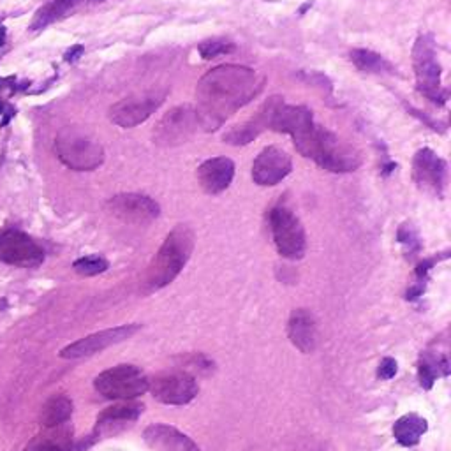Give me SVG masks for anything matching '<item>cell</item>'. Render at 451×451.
<instances>
[{
  "label": "cell",
  "instance_id": "484cf974",
  "mask_svg": "<svg viewBox=\"0 0 451 451\" xmlns=\"http://www.w3.org/2000/svg\"><path fill=\"white\" fill-rule=\"evenodd\" d=\"M73 268L76 274L83 275V277H94V275L104 274V271L110 268V263H108V259L103 258V256L90 254L74 261Z\"/></svg>",
  "mask_w": 451,
  "mask_h": 451
},
{
  "label": "cell",
  "instance_id": "8992f818",
  "mask_svg": "<svg viewBox=\"0 0 451 451\" xmlns=\"http://www.w3.org/2000/svg\"><path fill=\"white\" fill-rule=\"evenodd\" d=\"M270 231L275 249L286 259H301L307 251V234L300 219L288 207H275L270 212Z\"/></svg>",
  "mask_w": 451,
  "mask_h": 451
},
{
  "label": "cell",
  "instance_id": "2e32d148",
  "mask_svg": "<svg viewBox=\"0 0 451 451\" xmlns=\"http://www.w3.org/2000/svg\"><path fill=\"white\" fill-rule=\"evenodd\" d=\"M234 162L229 157H212L197 167V182L210 196L224 192L234 178Z\"/></svg>",
  "mask_w": 451,
  "mask_h": 451
},
{
  "label": "cell",
  "instance_id": "e0dca14e",
  "mask_svg": "<svg viewBox=\"0 0 451 451\" xmlns=\"http://www.w3.org/2000/svg\"><path fill=\"white\" fill-rule=\"evenodd\" d=\"M143 437L154 451H201L191 437L175 427L162 423H154L145 428Z\"/></svg>",
  "mask_w": 451,
  "mask_h": 451
},
{
  "label": "cell",
  "instance_id": "603a6c76",
  "mask_svg": "<svg viewBox=\"0 0 451 451\" xmlns=\"http://www.w3.org/2000/svg\"><path fill=\"white\" fill-rule=\"evenodd\" d=\"M73 415V402L66 395H55L44 404L41 413V423L46 428H55L64 425Z\"/></svg>",
  "mask_w": 451,
  "mask_h": 451
},
{
  "label": "cell",
  "instance_id": "ba28073f",
  "mask_svg": "<svg viewBox=\"0 0 451 451\" xmlns=\"http://www.w3.org/2000/svg\"><path fill=\"white\" fill-rule=\"evenodd\" d=\"M201 128L196 108L191 104H180L162 115L154 129V143L161 147H178L187 143Z\"/></svg>",
  "mask_w": 451,
  "mask_h": 451
},
{
  "label": "cell",
  "instance_id": "30bf717a",
  "mask_svg": "<svg viewBox=\"0 0 451 451\" xmlns=\"http://www.w3.org/2000/svg\"><path fill=\"white\" fill-rule=\"evenodd\" d=\"M164 99H166V92H148V94L125 97L110 108V120L118 128L133 129L147 122L161 108Z\"/></svg>",
  "mask_w": 451,
  "mask_h": 451
},
{
  "label": "cell",
  "instance_id": "7c38bea8",
  "mask_svg": "<svg viewBox=\"0 0 451 451\" xmlns=\"http://www.w3.org/2000/svg\"><path fill=\"white\" fill-rule=\"evenodd\" d=\"M138 331H140V324H122V326L110 328V330L97 331V333L80 338V341L73 342V344H69L67 348L62 349L61 358H66V360H76V358L94 356L97 353L110 348V346L128 341V338L133 337Z\"/></svg>",
  "mask_w": 451,
  "mask_h": 451
},
{
  "label": "cell",
  "instance_id": "6da1fadb",
  "mask_svg": "<svg viewBox=\"0 0 451 451\" xmlns=\"http://www.w3.org/2000/svg\"><path fill=\"white\" fill-rule=\"evenodd\" d=\"M266 78L247 66L222 64L201 76L196 113L204 130H217L263 92Z\"/></svg>",
  "mask_w": 451,
  "mask_h": 451
},
{
  "label": "cell",
  "instance_id": "d6986e66",
  "mask_svg": "<svg viewBox=\"0 0 451 451\" xmlns=\"http://www.w3.org/2000/svg\"><path fill=\"white\" fill-rule=\"evenodd\" d=\"M143 413V405L136 402H122V404L111 405L106 411H103L97 418V432H111L122 430L129 423L140 418Z\"/></svg>",
  "mask_w": 451,
  "mask_h": 451
},
{
  "label": "cell",
  "instance_id": "52a82bcc",
  "mask_svg": "<svg viewBox=\"0 0 451 451\" xmlns=\"http://www.w3.org/2000/svg\"><path fill=\"white\" fill-rule=\"evenodd\" d=\"M99 395L113 400H133L148 391L150 381L147 375L134 365H118V367L104 370L94 381Z\"/></svg>",
  "mask_w": 451,
  "mask_h": 451
},
{
  "label": "cell",
  "instance_id": "7a4b0ae2",
  "mask_svg": "<svg viewBox=\"0 0 451 451\" xmlns=\"http://www.w3.org/2000/svg\"><path fill=\"white\" fill-rule=\"evenodd\" d=\"M293 143L298 154L311 159L321 170L330 173H351L363 164L361 152L348 141L341 140L330 129L311 120L293 134Z\"/></svg>",
  "mask_w": 451,
  "mask_h": 451
},
{
  "label": "cell",
  "instance_id": "1f68e13d",
  "mask_svg": "<svg viewBox=\"0 0 451 451\" xmlns=\"http://www.w3.org/2000/svg\"><path fill=\"white\" fill-rule=\"evenodd\" d=\"M6 39H7V28H6V25L0 21V48L6 44Z\"/></svg>",
  "mask_w": 451,
  "mask_h": 451
},
{
  "label": "cell",
  "instance_id": "7402d4cb",
  "mask_svg": "<svg viewBox=\"0 0 451 451\" xmlns=\"http://www.w3.org/2000/svg\"><path fill=\"white\" fill-rule=\"evenodd\" d=\"M263 130H266V120H264V115L259 108L254 117L226 130L222 140H224V143L233 145V147H244V145L252 143L256 138H259Z\"/></svg>",
  "mask_w": 451,
  "mask_h": 451
},
{
  "label": "cell",
  "instance_id": "8fae6325",
  "mask_svg": "<svg viewBox=\"0 0 451 451\" xmlns=\"http://www.w3.org/2000/svg\"><path fill=\"white\" fill-rule=\"evenodd\" d=\"M413 178L421 191L442 197L448 182V164L432 148H420L413 157Z\"/></svg>",
  "mask_w": 451,
  "mask_h": 451
},
{
  "label": "cell",
  "instance_id": "5bb4252c",
  "mask_svg": "<svg viewBox=\"0 0 451 451\" xmlns=\"http://www.w3.org/2000/svg\"><path fill=\"white\" fill-rule=\"evenodd\" d=\"M148 390L152 391L155 400L167 405H185L194 400L199 391L196 379L187 372H171L162 374L150 381Z\"/></svg>",
  "mask_w": 451,
  "mask_h": 451
},
{
  "label": "cell",
  "instance_id": "4dcf8cb0",
  "mask_svg": "<svg viewBox=\"0 0 451 451\" xmlns=\"http://www.w3.org/2000/svg\"><path fill=\"white\" fill-rule=\"evenodd\" d=\"M7 90L11 95V78H0V92ZM0 103H2V97H0Z\"/></svg>",
  "mask_w": 451,
  "mask_h": 451
},
{
  "label": "cell",
  "instance_id": "9c48e42d",
  "mask_svg": "<svg viewBox=\"0 0 451 451\" xmlns=\"http://www.w3.org/2000/svg\"><path fill=\"white\" fill-rule=\"evenodd\" d=\"M0 261L18 268H36L44 261V251L33 238L16 227L0 229Z\"/></svg>",
  "mask_w": 451,
  "mask_h": 451
},
{
  "label": "cell",
  "instance_id": "277c9868",
  "mask_svg": "<svg viewBox=\"0 0 451 451\" xmlns=\"http://www.w3.org/2000/svg\"><path fill=\"white\" fill-rule=\"evenodd\" d=\"M413 69L420 94L437 106H445L448 90L442 87V66L432 33H421L416 39L413 46Z\"/></svg>",
  "mask_w": 451,
  "mask_h": 451
},
{
  "label": "cell",
  "instance_id": "5b68a950",
  "mask_svg": "<svg viewBox=\"0 0 451 451\" xmlns=\"http://www.w3.org/2000/svg\"><path fill=\"white\" fill-rule=\"evenodd\" d=\"M58 161L73 171H94L103 166L104 148L94 136L76 128H67L55 138Z\"/></svg>",
  "mask_w": 451,
  "mask_h": 451
},
{
  "label": "cell",
  "instance_id": "f546056e",
  "mask_svg": "<svg viewBox=\"0 0 451 451\" xmlns=\"http://www.w3.org/2000/svg\"><path fill=\"white\" fill-rule=\"evenodd\" d=\"M397 374V361L391 360V358H385L381 361V367H379V375L383 379H391Z\"/></svg>",
  "mask_w": 451,
  "mask_h": 451
},
{
  "label": "cell",
  "instance_id": "4fadbf2b",
  "mask_svg": "<svg viewBox=\"0 0 451 451\" xmlns=\"http://www.w3.org/2000/svg\"><path fill=\"white\" fill-rule=\"evenodd\" d=\"M293 171V159L284 148L277 145L263 148L252 162V180L261 187H274L281 184Z\"/></svg>",
  "mask_w": 451,
  "mask_h": 451
},
{
  "label": "cell",
  "instance_id": "d4e9b609",
  "mask_svg": "<svg viewBox=\"0 0 451 451\" xmlns=\"http://www.w3.org/2000/svg\"><path fill=\"white\" fill-rule=\"evenodd\" d=\"M197 51H199L203 61H214V58L222 57V55H231L233 51H237V44L233 41L215 37V39H207L197 44Z\"/></svg>",
  "mask_w": 451,
  "mask_h": 451
},
{
  "label": "cell",
  "instance_id": "cb8c5ba5",
  "mask_svg": "<svg viewBox=\"0 0 451 451\" xmlns=\"http://www.w3.org/2000/svg\"><path fill=\"white\" fill-rule=\"evenodd\" d=\"M427 432V421L418 415H405L395 423L393 434L400 445L415 446L418 445L421 435Z\"/></svg>",
  "mask_w": 451,
  "mask_h": 451
},
{
  "label": "cell",
  "instance_id": "f1b7e54d",
  "mask_svg": "<svg viewBox=\"0 0 451 451\" xmlns=\"http://www.w3.org/2000/svg\"><path fill=\"white\" fill-rule=\"evenodd\" d=\"M85 53V46L83 44H73L71 48H67L66 53H64V61L67 62V64H76L78 61H80L81 57H83Z\"/></svg>",
  "mask_w": 451,
  "mask_h": 451
},
{
  "label": "cell",
  "instance_id": "ffe728a7",
  "mask_svg": "<svg viewBox=\"0 0 451 451\" xmlns=\"http://www.w3.org/2000/svg\"><path fill=\"white\" fill-rule=\"evenodd\" d=\"M81 2H83V0H50V2H46L44 6H41L39 9L36 11L31 25H28V31H43V28L64 20V18L69 16Z\"/></svg>",
  "mask_w": 451,
  "mask_h": 451
},
{
  "label": "cell",
  "instance_id": "d6a6232c",
  "mask_svg": "<svg viewBox=\"0 0 451 451\" xmlns=\"http://www.w3.org/2000/svg\"><path fill=\"white\" fill-rule=\"evenodd\" d=\"M395 167H397V164L395 162H390V164H386V166H383V173L385 175H388V173H391V171L395 170Z\"/></svg>",
  "mask_w": 451,
  "mask_h": 451
},
{
  "label": "cell",
  "instance_id": "3957f363",
  "mask_svg": "<svg viewBox=\"0 0 451 451\" xmlns=\"http://www.w3.org/2000/svg\"><path fill=\"white\" fill-rule=\"evenodd\" d=\"M194 244L196 237L189 226L178 224L167 233L161 249L148 266L147 289L150 293L166 288L180 275L187 261L191 259Z\"/></svg>",
  "mask_w": 451,
  "mask_h": 451
},
{
  "label": "cell",
  "instance_id": "9a60e30c",
  "mask_svg": "<svg viewBox=\"0 0 451 451\" xmlns=\"http://www.w3.org/2000/svg\"><path fill=\"white\" fill-rule=\"evenodd\" d=\"M108 210L124 222L145 224L152 222L161 215V207L147 194H118L108 201Z\"/></svg>",
  "mask_w": 451,
  "mask_h": 451
},
{
  "label": "cell",
  "instance_id": "ac0fdd59",
  "mask_svg": "<svg viewBox=\"0 0 451 451\" xmlns=\"http://www.w3.org/2000/svg\"><path fill=\"white\" fill-rule=\"evenodd\" d=\"M288 333L291 342L300 349L301 353H312L318 344V328H316L314 316L311 312L294 311L288 324Z\"/></svg>",
  "mask_w": 451,
  "mask_h": 451
},
{
  "label": "cell",
  "instance_id": "4316f807",
  "mask_svg": "<svg viewBox=\"0 0 451 451\" xmlns=\"http://www.w3.org/2000/svg\"><path fill=\"white\" fill-rule=\"evenodd\" d=\"M398 240L400 244H404L405 247H409V252H415L420 249V242L418 237H416V231L413 229L409 224H404L398 229Z\"/></svg>",
  "mask_w": 451,
  "mask_h": 451
},
{
  "label": "cell",
  "instance_id": "83f0119b",
  "mask_svg": "<svg viewBox=\"0 0 451 451\" xmlns=\"http://www.w3.org/2000/svg\"><path fill=\"white\" fill-rule=\"evenodd\" d=\"M14 115H16V108L11 103H7V100H2L0 103V128H6L13 120Z\"/></svg>",
  "mask_w": 451,
  "mask_h": 451
},
{
  "label": "cell",
  "instance_id": "44dd1931",
  "mask_svg": "<svg viewBox=\"0 0 451 451\" xmlns=\"http://www.w3.org/2000/svg\"><path fill=\"white\" fill-rule=\"evenodd\" d=\"M349 61L360 73L375 74V76H395L398 74L397 67L391 64L386 57L368 48H355L349 51Z\"/></svg>",
  "mask_w": 451,
  "mask_h": 451
}]
</instances>
